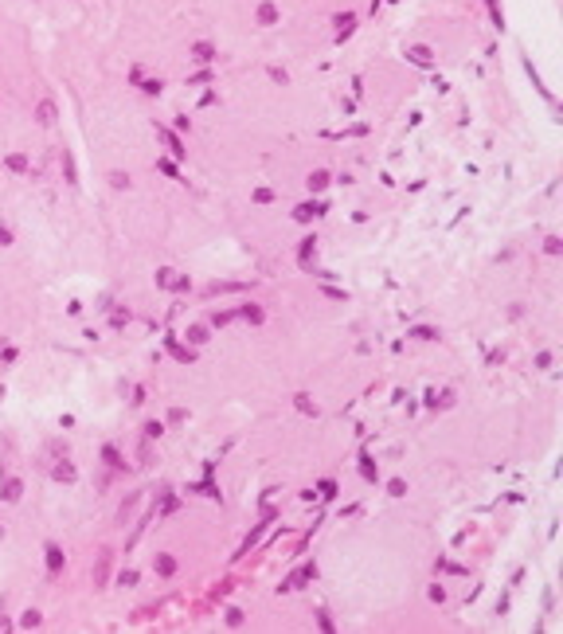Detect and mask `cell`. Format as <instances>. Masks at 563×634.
Segmentation results:
<instances>
[{
  "mask_svg": "<svg viewBox=\"0 0 563 634\" xmlns=\"http://www.w3.org/2000/svg\"><path fill=\"white\" fill-rule=\"evenodd\" d=\"M39 121H43V125H51V121H55V106H51V102L39 106Z\"/></svg>",
  "mask_w": 563,
  "mask_h": 634,
  "instance_id": "obj_1",
  "label": "cell"
},
{
  "mask_svg": "<svg viewBox=\"0 0 563 634\" xmlns=\"http://www.w3.org/2000/svg\"><path fill=\"white\" fill-rule=\"evenodd\" d=\"M47 568H51V572H59V568H63V556H59V548H47Z\"/></svg>",
  "mask_w": 563,
  "mask_h": 634,
  "instance_id": "obj_2",
  "label": "cell"
},
{
  "mask_svg": "<svg viewBox=\"0 0 563 634\" xmlns=\"http://www.w3.org/2000/svg\"><path fill=\"white\" fill-rule=\"evenodd\" d=\"M4 497L16 501V497H20V481H8V485H4Z\"/></svg>",
  "mask_w": 563,
  "mask_h": 634,
  "instance_id": "obj_3",
  "label": "cell"
},
{
  "mask_svg": "<svg viewBox=\"0 0 563 634\" xmlns=\"http://www.w3.org/2000/svg\"><path fill=\"white\" fill-rule=\"evenodd\" d=\"M55 477H63V481H71V477H75V470H71V466L63 462V466H55Z\"/></svg>",
  "mask_w": 563,
  "mask_h": 634,
  "instance_id": "obj_4",
  "label": "cell"
},
{
  "mask_svg": "<svg viewBox=\"0 0 563 634\" xmlns=\"http://www.w3.org/2000/svg\"><path fill=\"white\" fill-rule=\"evenodd\" d=\"M156 564H160V572H164V576H172V568H176V564H172V556H160Z\"/></svg>",
  "mask_w": 563,
  "mask_h": 634,
  "instance_id": "obj_5",
  "label": "cell"
}]
</instances>
